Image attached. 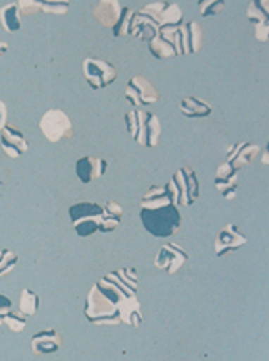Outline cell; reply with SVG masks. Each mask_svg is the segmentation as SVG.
<instances>
[{
	"label": "cell",
	"mask_w": 269,
	"mask_h": 361,
	"mask_svg": "<svg viewBox=\"0 0 269 361\" xmlns=\"http://www.w3.org/2000/svg\"><path fill=\"white\" fill-rule=\"evenodd\" d=\"M144 228L154 237H171L181 229V213L177 207L168 205L156 210H141Z\"/></svg>",
	"instance_id": "cell-1"
},
{
	"label": "cell",
	"mask_w": 269,
	"mask_h": 361,
	"mask_svg": "<svg viewBox=\"0 0 269 361\" xmlns=\"http://www.w3.org/2000/svg\"><path fill=\"white\" fill-rule=\"evenodd\" d=\"M84 316L91 321V323L97 326H120V312L118 307L110 302L108 298H105L102 293L99 292L95 284L92 289L89 290L86 305H84Z\"/></svg>",
	"instance_id": "cell-2"
},
{
	"label": "cell",
	"mask_w": 269,
	"mask_h": 361,
	"mask_svg": "<svg viewBox=\"0 0 269 361\" xmlns=\"http://www.w3.org/2000/svg\"><path fill=\"white\" fill-rule=\"evenodd\" d=\"M73 228L81 237L99 233L100 221L104 218V207L95 202H80L70 208Z\"/></svg>",
	"instance_id": "cell-3"
},
{
	"label": "cell",
	"mask_w": 269,
	"mask_h": 361,
	"mask_svg": "<svg viewBox=\"0 0 269 361\" xmlns=\"http://www.w3.org/2000/svg\"><path fill=\"white\" fill-rule=\"evenodd\" d=\"M39 128H41L44 137L52 144L75 137V128H73L70 116L58 109H50L44 113Z\"/></svg>",
	"instance_id": "cell-4"
},
{
	"label": "cell",
	"mask_w": 269,
	"mask_h": 361,
	"mask_svg": "<svg viewBox=\"0 0 269 361\" xmlns=\"http://www.w3.org/2000/svg\"><path fill=\"white\" fill-rule=\"evenodd\" d=\"M82 73L89 86L95 90L108 87L118 79V71L113 65L105 60L94 59V56H89L82 61Z\"/></svg>",
	"instance_id": "cell-5"
},
{
	"label": "cell",
	"mask_w": 269,
	"mask_h": 361,
	"mask_svg": "<svg viewBox=\"0 0 269 361\" xmlns=\"http://www.w3.org/2000/svg\"><path fill=\"white\" fill-rule=\"evenodd\" d=\"M125 99L134 106L154 105L160 100V94L156 92L154 84H150L144 76H134L127 82Z\"/></svg>",
	"instance_id": "cell-6"
},
{
	"label": "cell",
	"mask_w": 269,
	"mask_h": 361,
	"mask_svg": "<svg viewBox=\"0 0 269 361\" xmlns=\"http://www.w3.org/2000/svg\"><path fill=\"white\" fill-rule=\"evenodd\" d=\"M171 179L175 180L179 189V197H181L179 205L190 207L200 197V183L194 168L187 166L177 169L176 174Z\"/></svg>",
	"instance_id": "cell-7"
},
{
	"label": "cell",
	"mask_w": 269,
	"mask_h": 361,
	"mask_svg": "<svg viewBox=\"0 0 269 361\" xmlns=\"http://www.w3.org/2000/svg\"><path fill=\"white\" fill-rule=\"evenodd\" d=\"M249 239L244 235L242 231L237 224L234 223H229L224 226V228L218 233V237L215 240V253L216 257H224V255H229V253H232L235 250H239L240 247H244Z\"/></svg>",
	"instance_id": "cell-8"
},
{
	"label": "cell",
	"mask_w": 269,
	"mask_h": 361,
	"mask_svg": "<svg viewBox=\"0 0 269 361\" xmlns=\"http://www.w3.org/2000/svg\"><path fill=\"white\" fill-rule=\"evenodd\" d=\"M189 255L186 250H182L181 247L173 244H166L163 248H160V252L155 257V267L158 269H165L170 274L177 273L184 264L187 263Z\"/></svg>",
	"instance_id": "cell-9"
},
{
	"label": "cell",
	"mask_w": 269,
	"mask_h": 361,
	"mask_svg": "<svg viewBox=\"0 0 269 361\" xmlns=\"http://www.w3.org/2000/svg\"><path fill=\"white\" fill-rule=\"evenodd\" d=\"M0 144H2L4 152L10 158H18L30 150V144H27L23 133L8 123L5 124L2 133H0Z\"/></svg>",
	"instance_id": "cell-10"
},
{
	"label": "cell",
	"mask_w": 269,
	"mask_h": 361,
	"mask_svg": "<svg viewBox=\"0 0 269 361\" xmlns=\"http://www.w3.org/2000/svg\"><path fill=\"white\" fill-rule=\"evenodd\" d=\"M106 161L99 157H82L76 161V174L82 184L92 183L106 173Z\"/></svg>",
	"instance_id": "cell-11"
},
{
	"label": "cell",
	"mask_w": 269,
	"mask_h": 361,
	"mask_svg": "<svg viewBox=\"0 0 269 361\" xmlns=\"http://www.w3.org/2000/svg\"><path fill=\"white\" fill-rule=\"evenodd\" d=\"M61 343V336L57 329H44L31 338V348L35 355H50L57 353Z\"/></svg>",
	"instance_id": "cell-12"
},
{
	"label": "cell",
	"mask_w": 269,
	"mask_h": 361,
	"mask_svg": "<svg viewBox=\"0 0 269 361\" xmlns=\"http://www.w3.org/2000/svg\"><path fill=\"white\" fill-rule=\"evenodd\" d=\"M181 32V45L182 55L199 52L204 45V30L199 26L197 21H187L182 26H179Z\"/></svg>",
	"instance_id": "cell-13"
},
{
	"label": "cell",
	"mask_w": 269,
	"mask_h": 361,
	"mask_svg": "<svg viewBox=\"0 0 269 361\" xmlns=\"http://www.w3.org/2000/svg\"><path fill=\"white\" fill-rule=\"evenodd\" d=\"M160 26L150 18V16L144 15L141 10L134 11L131 25H129V34L137 39H144V41H152L154 37L158 36Z\"/></svg>",
	"instance_id": "cell-14"
},
{
	"label": "cell",
	"mask_w": 269,
	"mask_h": 361,
	"mask_svg": "<svg viewBox=\"0 0 269 361\" xmlns=\"http://www.w3.org/2000/svg\"><path fill=\"white\" fill-rule=\"evenodd\" d=\"M121 10L123 7L118 0H102L94 7V18L105 27H115Z\"/></svg>",
	"instance_id": "cell-15"
},
{
	"label": "cell",
	"mask_w": 269,
	"mask_h": 361,
	"mask_svg": "<svg viewBox=\"0 0 269 361\" xmlns=\"http://www.w3.org/2000/svg\"><path fill=\"white\" fill-rule=\"evenodd\" d=\"M145 116H147V111L132 110L125 118L126 128L129 134L132 135L134 142L141 145H145Z\"/></svg>",
	"instance_id": "cell-16"
},
{
	"label": "cell",
	"mask_w": 269,
	"mask_h": 361,
	"mask_svg": "<svg viewBox=\"0 0 269 361\" xmlns=\"http://www.w3.org/2000/svg\"><path fill=\"white\" fill-rule=\"evenodd\" d=\"M168 205H173V203L166 194L165 185L163 188H160V185H154V188H150L147 192H145V195L141 200L142 210H156V208H163Z\"/></svg>",
	"instance_id": "cell-17"
},
{
	"label": "cell",
	"mask_w": 269,
	"mask_h": 361,
	"mask_svg": "<svg viewBox=\"0 0 269 361\" xmlns=\"http://www.w3.org/2000/svg\"><path fill=\"white\" fill-rule=\"evenodd\" d=\"M258 154H260V147L256 144L242 142L239 147L237 154H235L231 160H227V163H231V166L235 169V171H240L242 168L249 166L250 163L255 160Z\"/></svg>",
	"instance_id": "cell-18"
},
{
	"label": "cell",
	"mask_w": 269,
	"mask_h": 361,
	"mask_svg": "<svg viewBox=\"0 0 269 361\" xmlns=\"http://www.w3.org/2000/svg\"><path fill=\"white\" fill-rule=\"evenodd\" d=\"M179 106L187 118H206L213 113V106L197 97H184Z\"/></svg>",
	"instance_id": "cell-19"
},
{
	"label": "cell",
	"mask_w": 269,
	"mask_h": 361,
	"mask_svg": "<svg viewBox=\"0 0 269 361\" xmlns=\"http://www.w3.org/2000/svg\"><path fill=\"white\" fill-rule=\"evenodd\" d=\"M0 23L7 32H18L21 30V15L18 4L12 2L0 7Z\"/></svg>",
	"instance_id": "cell-20"
},
{
	"label": "cell",
	"mask_w": 269,
	"mask_h": 361,
	"mask_svg": "<svg viewBox=\"0 0 269 361\" xmlns=\"http://www.w3.org/2000/svg\"><path fill=\"white\" fill-rule=\"evenodd\" d=\"M161 135V123L158 120V116L155 113H149L145 116V147L149 149H155L158 145Z\"/></svg>",
	"instance_id": "cell-21"
},
{
	"label": "cell",
	"mask_w": 269,
	"mask_h": 361,
	"mask_svg": "<svg viewBox=\"0 0 269 361\" xmlns=\"http://www.w3.org/2000/svg\"><path fill=\"white\" fill-rule=\"evenodd\" d=\"M182 21L184 13L176 4H166V7L158 15V18H156L158 26H181Z\"/></svg>",
	"instance_id": "cell-22"
},
{
	"label": "cell",
	"mask_w": 269,
	"mask_h": 361,
	"mask_svg": "<svg viewBox=\"0 0 269 361\" xmlns=\"http://www.w3.org/2000/svg\"><path fill=\"white\" fill-rule=\"evenodd\" d=\"M41 307V298L37 293L31 289H23L20 295V313L27 316H35Z\"/></svg>",
	"instance_id": "cell-23"
},
{
	"label": "cell",
	"mask_w": 269,
	"mask_h": 361,
	"mask_svg": "<svg viewBox=\"0 0 269 361\" xmlns=\"http://www.w3.org/2000/svg\"><path fill=\"white\" fill-rule=\"evenodd\" d=\"M237 178H239V173H234L227 178H215V188L223 195V199H226V200L234 199L235 192H237V189H239Z\"/></svg>",
	"instance_id": "cell-24"
},
{
	"label": "cell",
	"mask_w": 269,
	"mask_h": 361,
	"mask_svg": "<svg viewBox=\"0 0 269 361\" xmlns=\"http://www.w3.org/2000/svg\"><path fill=\"white\" fill-rule=\"evenodd\" d=\"M268 0H261V2H250L246 7V18H249L254 25H266L268 23Z\"/></svg>",
	"instance_id": "cell-25"
},
{
	"label": "cell",
	"mask_w": 269,
	"mask_h": 361,
	"mask_svg": "<svg viewBox=\"0 0 269 361\" xmlns=\"http://www.w3.org/2000/svg\"><path fill=\"white\" fill-rule=\"evenodd\" d=\"M149 50H150V54H152L155 59H158V60L173 59V56H177L176 50L173 49L166 41H163V39H161L160 36L154 37L152 41L149 42Z\"/></svg>",
	"instance_id": "cell-26"
},
{
	"label": "cell",
	"mask_w": 269,
	"mask_h": 361,
	"mask_svg": "<svg viewBox=\"0 0 269 361\" xmlns=\"http://www.w3.org/2000/svg\"><path fill=\"white\" fill-rule=\"evenodd\" d=\"M158 36L171 45L176 50L177 55H182V45H181V32H179V26H160Z\"/></svg>",
	"instance_id": "cell-27"
},
{
	"label": "cell",
	"mask_w": 269,
	"mask_h": 361,
	"mask_svg": "<svg viewBox=\"0 0 269 361\" xmlns=\"http://www.w3.org/2000/svg\"><path fill=\"white\" fill-rule=\"evenodd\" d=\"M18 264V255L15 252L0 248V278L8 276Z\"/></svg>",
	"instance_id": "cell-28"
},
{
	"label": "cell",
	"mask_w": 269,
	"mask_h": 361,
	"mask_svg": "<svg viewBox=\"0 0 269 361\" xmlns=\"http://www.w3.org/2000/svg\"><path fill=\"white\" fill-rule=\"evenodd\" d=\"M132 15H134V10L131 7H125L121 10L120 20L116 21V25L113 27L115 37H123L126 36V34H129V25H131Z\"/></svg>",
	"instance_id": "cell-29"
},
{
	"label": "cell",
	"mask_w": 269,
	"mask_h": 361,
	"mask_svg": "<svg viewBox=\"0 0 269 361\" xmlns=\"http://www.w3.org/2000/svg\"><path fill=\"white\" fill-rule=\"evenodd\" d=\"M4 324L8 326L10 331H13L18 334V332H23L27 324V318L20 312H8V314L4 318Z\"/></svg>",
	"instance_id": "cell-30"
},
{
	"label": "cell",
	"mask_w": 269,
	"mask_h": 361,
	"mask_svg": "<svg viewBox=\"0 0 269 361\" xmlns=\"http://www.w3.org/2000/svg\"><path fill=\"white\" fill-rule=\"evenodd\" d=\"M224 8H226V2H223V0H205V2H199L200 15L204 18L221 13Z\"/></svg>",
	"instance_id": "cell-31"
},
{
	"label": "cell",
	"mask_w": 269,
	"mask_h": 361,
	"mask_svg": "<svg viewBox=\"0 0 269 361\" xmlns=\"http://www.w3.org/2000/svg\"><path fill=\"white\" fill-rule=\"evenodd\" d=\"M70 10V2L66 0H50V2H41V11L52 15H66Z\"/></svg>",
	"instance_id": "cell-32"
},
{
	"label": "cell",
	"mask_w": 269,
	"mask_h": 361,
	"mask_svg": "<svg viewBox=\"0 0 269 361\" xmlns=\"http://www.w3.org/2000/svg\"><path fill=\"white\" fill-rule=\"evenodd\" d=\"M16 4H18L20 15H32L41 11V2H39V0H20V2Z\"/></svg>",
	"instance_id": "cell-33"
},
{
	"label": "cell",
	"mask_w": 269,
	"mask_h": 361,
	"mask_svg": "<svg viewBox=\"0 0 269 361\" xmlns=\"http://www.w3.org/2000/svg\"><path fill=\"white\" fill-rule=\"evenodd\" d=\"M121 224V219H116L113 216H108V214L104 213V218L102 221H100V226H99V231L100 233H113V231L118 228V226Z\"/></svg>",
	"instance_id": "cell-34"
},
{
	"label": "cell",
	"mask_w": 269,
	"mask_h": 361,
	"mask_svg": "<svg viewBox=\"0 0 269 361\" xmlns=\"http://www.w3.org/2000/svg\"><path fill=\"white\" fill-rule=\"evenodd\" d=\"M104 213L108 214V216H113L116 219H123V208L118 202L108 200L104 207Z\"/></svg>",
	"instance_id": "cell-35"
},
{
	"label": "cell",
	"mask_w": 269,
	"mask_h": 361,
	"mask_svg": "<svg viewBox=\"0 0 269 361\" xmlns=\"http://www.w3.org/2000/svg\"><path fill=\"white\" fill-rule=\"evenodd\" d=\"M13 302L10 300L7 295L0 293V327L4 326V318L8 314V312H12Z\"/></svg>",
	"instance_id": "cell-36"
},
{
	"label": "cell",
	"mask_w": 269,
	"mask_h": 361,
	"mask_svg": "<svg viewBox=\"0 0 269 361\" xmlns=\"http://www.w3.org/2000/svg\"><path fill=\"white\" fill-rule=\"evenodd\" d=\"M165 189H166V194H168V197H170V200H171L173 205L179 207V200H181V197H179V189H177V185H176L175 180L171 179L170 183L165 185Z\"/></svg>",
	"instance_id": "cell-37"
},
{
	"label": "cell",
	"mask_w": 269,
	"mask_h": 361,
	"mask_svg": "<svg viewBox=\"0 0 269 361\" xmlns=\"http://www.w3.org/2000/svg\"><path fill=\"white\" fill-rule=\"evenodd\" d=\"M268 34H269V26L266 25H256L255 26V36L258 41L261 42H268Z\"/></svg>",
	"instance_id": "cell-38"
},
{
	"label": "cell",
	"mask_w": 269,
	"mask_h": 361,
	"mask_svg": "<svg viewBox=\"0 0 269 361\" xmlns=\"http://www.w3.org/2000/svg\"><path fill=\"white\" fill-rule=\"evenodd\" d=\"M7 116H8L7 105H5V102L0 99V133H2L5 124H7Z\"/></svg>",
	"instance_id": "cell-39"
},
{
	"label": "cell",
	"mask_w": 269,
	"mask_h": 361,
	"mask_svg": "<svg viewBox=\"0 0 269 361\" xmlns=\"http://www.w3.org/2000/svg\"><path fill=\"white\" fill-rule=\"evenodd\" d=\"M7 50H8V44L0 41V56H2L5 52H7Z\"/></svg>",
	"instance_id": "cell-40"
},
{
	"label": "cell",
	"mask_w": 269,
	"mask_h": 361,
	"mask_svg": "<svg viewBox=\"0 0 269 361\" xmlns=\"http://www.w3.org/2000/svg\"><path fill=\"white\" fill-rule=\"evenodd\" d=\"M261 161H263V165H268L269 163V157H268V150H266V154L263 155V158H261Z\"/></svg>",
	"instance_id": "cell-41"
}]
</instances>
